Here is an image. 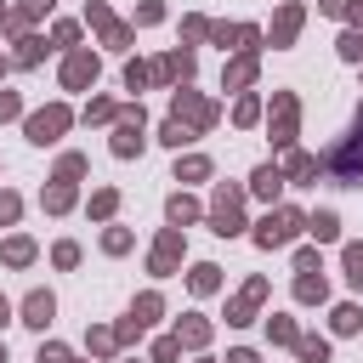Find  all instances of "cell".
<instances>
[{
  "label": "cell",
  "mask_w": 363,
  "mask_h": 363,
  "mask_svg": "<svg viewBox=\"0 0 363 363\" xmlns=\"http://www.w3.org/2000/svg\"><path fill=\"white\" fill-rule=\"evenodd\" d=\"M295 233H306V216L295 204H272L261 216V227H255V244L261 250H284V244H295Z\"/></svg>",
  "instance_id": "1"
},
{
  "label": "cell",
  "mask_w": 363,
  "mask_h": 363,
  "mask_svg": "<svg viewBox=\"0 0 363 363\" xmlns=\"http://www.w3.org/2000/svg\"><path fill=\"white\" fill-rule=\"evenodd\" d=\"M323 170H329L340 187H363V108H357V130L323 159Z\"/></svg>",
  "instance_id": "2"
},
{
  "label": "cell",
  "mask_w": 363,
  "mask_h": 363,
  "mask_svg": "<svg viewBox=\"0 0 363 363\" xmlns=\"http://www.w3.org/2000/svg\"><path fill=\"white\" fill-rule=\"evenodd\" d=\"M119 159H136L142 147H147V113H142V102H130V108H119V119H113V142H108Z\"/></svg>",
  "instance_id": "3"
},
{
  "label": "cell",
  "mask_w": 363,
  "mask_h": 363,
  "mask_svg": "<svg viewBox=\"0 0 363 363\" xmlns=\"http://www.w3.org/2000/svg\"><path fill=\"white\" fill-rule=\"evenodd\" d=\"M210 233H221V238L244 233V187H233V182L216 187V199H210Z\"/></svg>",
  "instance_id": "4"
},
{
  "label": "cell",
  "mask_w": 363,
  "mask_h": 363,
  "mask_svg": "<svg viewBox=\"0 0 363 363\" xmlns=\"http://www.w3.org/2000/svg\"><path fill=\"white\" fill-rule=\"evenodd\" d=\"M267 130H272V147H295V130H301V102H295V91H272Z\"/></svg>",
  "instance_id": "5"
},
{
  "label": "cell",
  "mask_w": 363,
  "mask_h": 363,
  "mask_svg": "<svg viewBox=\"0 0 363 363\" xmlns=\"http://www.w3.org/2000/svg\"><path fill=\"white\" fill-rule=\"evenodd\" d=\"M68 125H74V113H68L62 102H51V108H34V113L23 119V136H28L34 147H51V142H57Z\"/></svg>",
  "instance_id": "6"
},
{
  "label": "cell",
  "mask_w": 363,
  "mask_h": 363,
  "mask_svg": "<svg viewBox=\"0 0 363 363\" xmlns=\"http://www.w3.org/2000/svg\"><path fill=\"white\" fill-rule=\"evenodd\" d=\"M182 255H187L182 227H164V233L153 238V250H147V272H153V278H170V272H182Z\"/></svg>",
  "instance_id": "7"
},
{
  "label": "cell",
  "mask_w": 363,
  "mask_h": 363,
  "mask_svg": "<svg viewBox=\"0 0 363 363\" xmlns=\"http://www.w3.org/2000/svg\"><path fill=\"white\" fill-rule=\"evenodd\" d=\"M170 119H182L187 130H210L221 113H216V102H204L199 91H176V96H170Z\"/></svg>",
  "instance_id": "8"
},
{
  "label": "cell",
  "mask_w": 363,
  "mask_h": 363,
  "mask_svg": "<svg viewBox=\"0 0 363 363\" xmlns=\"http://www.w3.org/2000/svg\"><path fill=\"white\" fill-rule=\"evenodd\" d=\"M85 23H91V28L102 34V45H113V51H125V45L136 40V28H130V23H119L102 0H91V6H85Z\"/></svg>",
  "instance_id": "9"
},
{
  "label": "cell",
  "mask_w": 363,
  "mask_h": 363,
  "mask_svg": "<svg viewBox=\"0 0 363 363\" xmlns=\"http://www.w3.org/2000/svg\"><path fill=\"white\" fill-rule=\"evenodd\" d=\"M96 74H102V62H96V51H85V45H74V51L62 57V91H85V85H96Z\"/></svg>",
  "instance_id": "10"
},
{
  "label": "cell",
  "mask_w": 363,
  "mask_h": 363,
  "mask_svg": "<svg viewBox=\"0 0 363 363\" xmlns=\"http://www.w3.org/2000/svg\"><path fill=\"white\" fill-rule=\"evenodd\" d=\"M210 40L221 51H261V28L255 23H210Z\"/></svg>",
  "instance_id": "11"
},
{
  "label": "cell",
  "mask_w": 363,
  "mask_h": 363,
  "mask_svg": "<svg viewBox=\"0 0 363 363\" xmlns=\"http://www.w3.org/2000/svg\"><path fill=\"white\" fill-rule=\"evenodd\" d=\"M301 23H306V11L289 0V6H278V17H272V28H267V45L278 51V45H295V34H301Z\"/></svg>",
  "instance_id": "12"
},
{
  "label": "cell",
  "mask_w": 363,
  "mask_h": 363,
  "mask_svg": "<svg viewBox=\"0 0 363 363\" xmlns=\"http://www.w3.org/2000/svg\"><path fill=\"white\" fill-rule=\"evenodd\" d=\"M261 301H267V278H250V284H244V289L227 301V323H250Z\"/></svg>",
  "instance_id": "13"
},
{
  "label": "cell",
  "mask_w": 363,
  "mask_h": 363,
  "mask_svg": "<svg viewBox=\"0 0 363 363\" xmlns=\"http://www.w3.org/2000/svg\"><path fill=\"white\" fill-rule=\"evenodd\" d=\"M147 74H153V85H170V79H182V85H187V79H193V51H164Z\"/></svg>",
  "instance_id": "14"
},
{
  "label": "cell",
  "mask_w": 363,
  "mask_h": 363,
  "mask_svg": "<svg viewBox=\"0 0 363 363\" xmlns=\"http://www.w3.org/2000/svg\"><path fill=\"white\" fill-rule=\"evenodd\" d=\"M51 318H57V295H51V289H28V295H23V323H28V329H45Z\"/></svg>",
  "instance_id": "15"
},
{
  "label": "cell",
  "mask_w": 363,
  "mask_h": 363,
  "mask_svg": "<svg viewBox=\"0 0 363 363\" xmlns=\"http://www.w3.org/2000/svg\"><path fill=\"white\" fill-rule=\"evenodd\" d=\"M250 193H255V199H267V204H278V193H284V164H255Z\"/></svg>",
  "instance_id": "16"
},
{
  "label": "cell",
  "mask_w": 363,
  "mask_h": 363,
  "mask_svg": "<svg viewBox=\"0 0 363 363\" xmlns=\"http://www.w3.org/2000/svg\"><path fill=\"white\" fill-rule=\"evenodd\" d=\"M255 68H261V57H255V51H238V57L227 62V74H221V85H227V91H244V85L255 79Z\"/></svg>",
  "instance_id": "17"
},
{
  "label": "cell",
  "mask_w": 363,
  "mask_h": 363,
  "mask_svg": "<svg viewBox=\"0 0 363 363\" xmlns=\"http://www.w3.org/2000/svg\"><path fill=\"white\" fill-rule=\"evenodd\" d=\"M176 340H182L187 352H199V346H210V318H199V312H187V318H176Z\"/></svg>",
  "instance_id": "18"
},
{
  "label": "cell",
  "mask_w": 363,
  "mask_h": 363,
  "mask_svg": "<svg viewBox=\"0 0 363 363\" xmlns=\"http://www.w3.org/2000/svg\"><path fill=\"white\" fill-rule=\"evenodd\" d=\"M295 301H301V306H323V301H329V278H323V272H301V278H295Z\"/></svg>",
  "instance_id": "19"
},
{
  "label": "cell",
  "mask_w": 363,
  "mask_h": 363,
  "mask_svg": "<svg viewBox=\"0 0 363 363\" xmlns=\"http://www.w3.org/2000/svg\"><path fill=\"white\" fill-rule=\"evenodd\" d=\"M312 176H318V153L289 147V159H284V182H312Z\"/></svg>",
  "instance_id": "20"
},
{
  "label": "cell",
  "mask_w": 363,
  "mask_h": 363,
  "mask_svg": "<svg viewBox=\"0 0 363 363\" xmlns=\"http://www.w3.org/2000/svg\"><path fill=\"white\" fill-rule=\"evenodd\" d=\"M40 204H45V216H62V210H74V182H51L45 193H40Z\"/></svg>",
  "instance_id": "21"
},
{
  "label": "cell",
  "mask_w": 363,
  "mask_h": 363,
  "mask_svg": "<svg viewBox=\"0 0 363 363\" xmlns=\"http://www.w3.org/2000/svg\"><path fill=\"white\" fill-rule=\"evenodd\" d=\"M306 233H312L318 244H335V238H340V216H335V210H312V216H306Z\"/></svg>",
  "instance_id": "22"
},
{
  "label": "cell",
  "mask_w": 363,
  "mask_h": 363,
  "mask_svg": "<svg viewBox=\"0 0 363 363\" xmlns=\"http://www.w3.org/2000/svg\"><path fill=\"white\" fill-rule=\"evenodd\" d=\"M187 289H193V295H216V289H221V267H216V261H199V267L187 272Z\"/></svg>",
  "instance_id": "23"
},
{
  "label": "cell",
  "mask_w": 363,
  "mask_h": 363,
  "mask_svg": "<svg viewBox=\"0 0 363 363\" xmlns=\"http://www.w3.org/2000/svg\"><path fill=\"white\" fill-rule=\"evenodd\" d=\"M164 216H170V227H187V221H199L204 210H199V199H187V193H170V204H164Z\"/></svg>",
  "instance_id": "24"
},
{
  "label": "cell",
  "mask_w": 363,
  "mask_h": 363,
  "mask_svg": "<svg viewBox=\"0 0 363 363\" xmlns=\"http://www.w3.org/2000/svg\"><path fill=\"white\" fill-rule=\"evenodd\" d=\"M329 323H335V335H357V329H363V306H357V301H340V306L329 312Z\"/></svg>",
  "instance_id": "25"
},
{
  "label": "cell",
  "mask_w": 363,
  "mask_h": 363,
  "mask_svg": "<svg viewBox=\"0 0 363 363\" xmlns=\"http://www.w3.org/2000/svg\"><path fill=\"white\" fill-rule=\"evenodd\" d=\"M0 261H6V267H28V261H34V238H23V233L6 238V244H0Z\"/></svg>",
  "instance_id": "26"
},
{
  "label": "cell",
  "mask_w": 363,
  "mask_h": 363,
  "mask_svg": "<svg viewBox=\"0 0 363 363\" xmlns=\"http://www.w3.org/2000/svg\"><path fill=\"white\" fill-rule=\"evenodd\" d=\"M45 6H51V0H23V6H11V11H6V28H11V34H23V28H28Z\"/></svg>",
  "instance_id": "27"
},
{
  "label": "cell",
  "mask_w": 363,
  "mask_h": 363,
  "mask_svg": "<svg viewBox=\"0 0 363 363\" xmlns=\"http://www.w3.org/2000/svg\"><path fill=\"white\" fill-rule=\"evenodd\" d=\"M40 57H45V40H40V34H23V40H17V57H11V62H17V68H34Z\"/></svg>",
  "instance_id": "28"
},
{
  "label": "cell",
  "mask_w": 363,
  "mask_h": 363,
  "mask_svg": "<svg viewBox=\"0 0 363 363\" xmlns=\"http://www.w3.org/2000/svg\"><path fill=\"white\" fill-rule=\"evenodd\" d=\"M204 176H210V159H204V153L176 159V182H204Z\"/></svg>",
  "instance_id": "29"
},
{
  "label": "cell",
  "mask_w": 363,
  "mask_h": 363,
  "mask_svg": "<svg viewBox=\"0 0 363 363\" xmlns=\"http://www.w3.org/2000/svg\"><path fill=\"white\" fill-rule=\"evenodd\" d=\"M295 352H301V363H329V340L323 335H301Z\"/></svg>",
  "instance_id": "30"
},
{
  "label": "cell",
  "mask_w": 363,
  "mask_h": 363,
  "mask_svg": "<svg viewBox=\"0 0 363 363\" xmlns=\"http://www.w3.org/2000/svg\"><path fill=\"white\" fill-rule=\"evenodd\" d=\"M159 312H164V301H159V295H153V289H147V295H136V306H130V318H136V323H142V329H147V323H153V318H159Z\"/></svg>",
  "instance_id": "31"
},
{
  "label": "cell",
  "mask_w": 363,
  "mask_h": 363,
  "mask_svg": "<svg viewBox=\"0 0 363 363\" xmlns=\"http://www.w3.org/2000/svg\"><path fill=\"white\" fill-rule=\"evenodd\" d=\"M340 261H346V284H352V289H363V244H346V250H340Z\"/></svg>",
  "instance_id": "32"
},
{
  "label": "cell",
  "mask_w": 363,
  "mask_h": 363,
  "mask_svg": "<svg viewBox=\"0 0 363 363\" xmlns=\"http://www.w3.org/2000/svg\"><path fill=\"white\" fill-rule=\"evenodd\" d=\"M108 119H119V108H113L108 96H91V102H85V125H108Z\"/></svg>",
  "instance_id": "33"
},
{
  "label": "cell",
  "mask_w": 363,
  "mask_h": 363,
  "mask_svg": "<svg viewBox=\"0 0 363 363\" xmlns=\"http://www.w3.org/2000/svg\"><path fill=\"white\" fill-rule=\"evenodd\" d=\"M255 119H261V96H250V91H244V96L233 102V125H255Z\"/></svg>",
  "instance_id": "34"
},
{
  "label": "cell",
  "mask_w": 363,
  "mask_h": 363,
  "mask_svg": "<svg viewBox=\"0 0 363 363\" xmlns=\"http://www.w3.org/2000/svg\"><path fill=\"white\" fill-rule=\"evenodd\" d=\"M193 136H199V130H187L182 119H164V125H159V142H170L176 153H182V142H193Z\"/></svg>",
  "instance_id": "35"
},
{
  "label": "cell",
  "mask_w": 363,
  "mask_h": 363,
  "mask_svg": "<svg viewBox=\"0 0 363 363\" xmlns=\"http://www.w3.org/2000/svg\"><path fill=\"white\" fill-rule=\"evenodd\" d=\"M85 170H91V159H85V153H62V159H57V176H62V182H79Z\"/></svg>",
  "instance_id": "36"
},
{
  "label": "cell",
  "mask_w": 363,
  "mask_h": 363,
  "mask_svg": "<svg viewBox=\"0 0 363 363\" xmlns=\"http://www.w3.org/2000/svg\"><path fill=\"white\" fill-rule=\"evenodd\" d=\"M113 210H119V193H113V187H96V193H91V216H96V221H108Z\"/></svg>",
  "instance_id": "37"
},
{
  "label": "cell",
  "mask_w": 363,
  "mask_h": 363,
  "mask_svg": "<svg viewBox=\"0 0 363 363\" xmlns=\"http://www.w3.org/2000/svg\"><path fill=\"white\" fill-rule=\"evenodd\" d=\"M267 335H272L278 346H295V340H301V329H295V318H267Z\"/></svg>",
  "instance_id": "38"
},
{
  "label": "cell",
  "mask_w": 363,
  "mask_h": 363,
  "mask_svg": "<svg viewBox=\"0 0 363 363\" xmlns=\"http://www.w3.org/2000/svg\"><path fill=\"white\" fill-rule=\"evenodd\" d=\"M176 357H182V340L176 335H159L153 340V363H176Z\"/></svg>",
  "instance_id": "39"
},
{
  "label": "cell",
  "mask_w": 363,
  "mask_h": 363,
  "mask_svg": "<svg viewBox=\"0 0 363 363\" xmlns=\"http://www.w3.org/2000/svg\"><path fill=\"white\" fill-rule=\"evenodd\" d=\"M102 250H108V255H125V250H130V233H125V227H108V233H102Z\"/></svg>",
  "instance_id": "40"
},
{
  "label": "cell",
  "mask_w": 363,
  "mask_h": 363,
  "mask_svg": "<svg viewBox=\"0 0 363 363\" xmlns=\"http://www.w3.org/2000/svg\"><path fill=\"white\" fill-rule=\"evenodd\" d=\"M113 346H119V329H91V352L96 357H108Z\"/></svg>",
  "instance_id": "41"
},
{
  "label": "cell",
  "mask_w": 363,
  "mask_h": 363,
  "mask_svg": "<svg viewBox=\"0 0 363 363\" xmlns=\"http://www.w3.org/2000/svg\"><path fill=\"white\" fill-rule=\"evenodd\" d=\"M340 57H346V62H363V34H357V28L340 34Z\"/></svg>",
  "instance_id": "42"
},
{
  "label": "cell",
  "mask_w": 363,
  "mask_h": 363,
  "mask_svg": "<svg viewBox=\"0 0 363 363\" xmlns=\"http://www.w3.org/2000/svg\"><path fill=\"white\" fill-rule=\"evenodd\" d=\"M17 216H23V199H17V193H6V187H0V227H11V221H17Z\"/></svg>",
  "instance_id": "43"
},
{
  "label": "cell",
  "mask_w": 363,
  "mask_h": 363,
  "mask_svg": "<svg viewBox=\"0 0 363 363\" xmlns=\"http://www.w3.org/2000/svg\"><path fill=\"white\" fill-rule=\"evenodd\" d=\"M74 40H79V23H68V17H62V23L51 28V45H68V51H74Z\"/></svg>",
  "instance_id": "44"
},
{
  "label": "cell",
  "mask_w": 363,
  "mask_h": 363,
  "mask_svg": "<svg viewBox=\"0 0 363 363\" xmlns=\"http://www.w3.org/2000/svg\"><path fill=\"white\" fill-rule=\"evenodd\" d=\"M142 85H153V74L142 62H125V91H142Z\"/></svg>",
  "instance_id": "45"
},
{
  "label": "cell",
  "mask_w": 363,
  "mask_h": 363,
  "mask_svg": "<svg viewBox=\"0 0 363 363\" xmlns=\"http://www.w3.org/2000/svg\"><path fill=\"white\" fill-rule=\"evenodd\" d=\"M51 261H57V267H79V244H74V238H62V244L51 250Z\"/></svg>",
  "instance_id": "46"
},
{
  "label": "cell",
  "mask_w": 363,
  "mask_h": 363,
  "mask_svg": "<svg viewBox=\"0 0 363 363\" xmlns=\"http://www.w3.org/2000/svg\"><path fill=\"white\" fill-rule=\"evenodd\" d=\"M40 363H74V357H68L62 340H45V346H40Z\"/></svg>",
  "instance_id": "47"
},
{
  "label": "cell",
  "mask_w": 363,
  "mask_h": 363,
  "mask_svg": "<svg viewBox=\"0 0 363 363\" xmlns=\"http://www.w3.org/2000/svg\"><path fill=\"white\" fill-rule=\"evenodd\" d=\"M182 34H187V40H210V23H204V17H182Z\"/></svg>",
  "instance_id": "48"
},
{
  "label": "cell",
  "mask_w": 363,
  "mask_h": 363,
  "mask_svg": "<svg viewBox=\"0 0 363 363\" xmlns=\"http://www.w3.org/2000/svg\"><path fill=\"white\" fill-rule=\"evenodd\" d=\"M295 272H323V261H318V250H295Z\"/></svg>",
  "instance_id": "49"
},
{
  "label": "cell",
  "mask_w": 363,
  "mask_h": 363,
  "mask_svg": "<svg viewBox=\"0 0 363 363\" xmlns=\"http://www.w3.org/2000/svg\"><path fill=\"white\" fill-rule=\"evenodd\" d=\"M23 113V96L17 91H0V119H17Z\"/></svg>",
  "instance_id": "50"
},
{
  "label": "cell",
  "mask_w": 363,
  "mask_h": 363,
  "mask_svg": "<svg viewBox=\"0 0 363 363\" xmlns=\"http://www.w3.org/2000/svg\"><path fill=\"white\" fill-rule=\"evenodd\" d=\"M159 17H164L159 0H142V6H136V23H159Z\"/></svg>",
  "instance_id": "51"
},
{
  "label": "cell",
  "mask_w": 363,
  "mask_h": 363,
  "mask_svg": "<svg viewBox=\"0 0 363 363\" xmlns=\"http://www.w3.org/2000/svg\"><path fill=\"white\" fill-rule=\"evenodd\" d=\"M318 11L323 17H346V0H318Z\"/></svg>",
  "instance_id": "52"
},
{
  "label": "cell",
  "mask_w": 363,
  "mask_h": 363,
  "mask_svg": "<svg viewBox=\"0 0 363 363\" xmlns=\"http://www.w3.org/2000/svg\"><path fill=\"white\" fill-rule=\"evenodd\" d=\"M346 23H352V28H363V0H346Z\"/></svg>",
  "instance_id": "53"
},
{
  "label": "cell",
  "mask_w": 363,
  "mask_h": 363,
  "mask_svg": "<svg viewBox=\"0 0 363 363\" xmlns=\"http://www.w3.org/2000/svg\"><path fill=\"white\" fill-rule=\"evenodd\" d=\"M227 363H261V357H255L250 346H238V352H227Z\"/></svg>",
  "instance_id": "54"
},
{
  "label": "cell",
  "mask_w": 363,
  "mask_h": 363,
  "mask_svg": "<svg viewBox=\"0 0 363 363\" xmlns=\"http://www.w3.org/2000/svg\"><path fill=\"white\" fill-rule=\"evenodd\" d=\"M6 323H11V301L0 295V329H6Z\"/></svg>",
  "instance_id": "55"
},
{
  "label": "cell",
  "mask_w": 363,
  "mask_h": 363,
  "mask_svg": "<svg viewBox=\"0 0 363 363\" xmlns=\"http://www.w3.org/2000/svg\"><path fill=\"white\" fill-rule=\"evenodd\" d=\"M6 11H11V6H0V23H6Z\"/></svg>",
  "instance_id": "56"
},
{
  "label": "cell",
  "mask_w": 363,
  "mask_h": 363,
  "mask_svg": "<svg viewBox=\"0 0 363 363\" xmlns=\"http://www.w3.org/2000/svg\"><path fill=\"white\" fill-rule=\"evenodd\" d=\"M0 363H6V340H0Z\"/></svg>",
  "instance_id": "57"
},
{
  "label": "cell",
  "mask_w": 363,
  "mask_h": 363,
  "mask_svg": "<svg viewBox=\"0 0 363 363\" xmlns=\"http://www.w3.org/2000/svg\"><path fill=\"white\" fill-rule=\"evenodd\" d=\"M6 68H11V62H6V57H0V74H6Z\"/></svg>",
  "instance_id": "58"
},
{
  "label": "cell",
  "mask_w": 363,
  "mask_h": 363,
  "mask_svg": "<svg viewBox=\"0 0 363 363\" xmlns=\"http://www.w3.org/2000/svg\"><path fill=\"white\" fill-rule=\"evenodd\" d=\"M125 363H142V357H125Z\"/></svg>",
  "instance_id": "59"
}]
</instances>
